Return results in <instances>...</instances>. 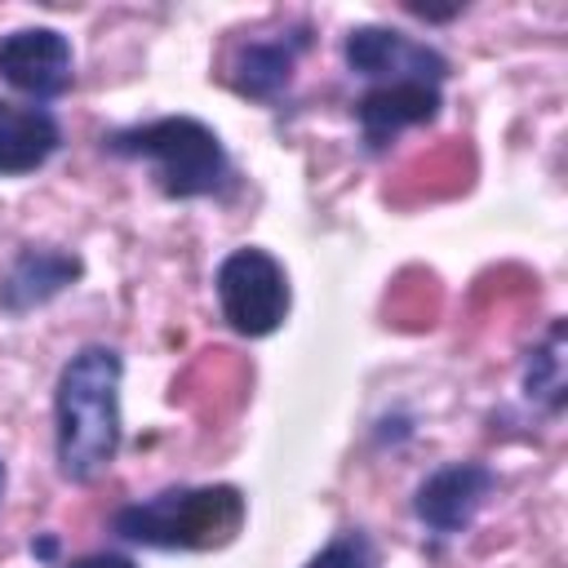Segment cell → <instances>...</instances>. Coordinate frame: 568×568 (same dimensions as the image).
I'll return each mask as SVG.
<instances>
[{"label": "cell", "mask_w": 568, "mask_h": 568, "mask_svg": "<svg viewBox=\"0 0 568 568\" xmlns=\"http://www.w3.org/2000/svg\"><path fill=\"white\" fill-rule=\"evenodd\" d=\"M120 382L124 359L106 342L80 346L53 386V453L67 484H93L120 453Z\"/></svg>", "instance_id": "6da1fadb"}, {"label": "cell", "mask_w": 568, "mask_h": 568, "mask_svg": "<svg viewBox=\"0 0 568 568\" xmlns=\"http://www.w3.org/2000/svg\"><path fill=\"white\" fill-rule=\"evenodd\" d=\"M248 501L235 484H173L111 515V532L151 550H217L244 528Z\"/></svg>", "instance_id": "7a4b0ae2"}, {"label": "cell", "mask_w": 568, "mask_h": 568, "mask_svg": "<svg viewBox=\"0 0 568 568\" xmlns=\"http://www.w3.org/2000/svg\"><path fill=\"white\" fill-rule=\"evenodd\" d=\"M102 151L120 155V160L151 164L155 186L169 200L222 195L235 182L222 138L195 115H160V120H146V124L111 129L102 138Z\"/></svg>", "instance_id": "3957f363"}, {"label": "cell", "mask_w": 568, "mask_h": 568, "mask_svg": "<svg viewBox=\"0 0 568 568\" xmlns=\"http://www.w3.org/2000/svg\"><path fill=\"white\" fill-rule=\"evenodd\" d=\"M213 293H217V311L222 320L240 333V337H271L293 306V288H288V271L280 266V257H271L257 244L231 248L217 271H213Z\"/></svg>", "instance_id": "277c9868"}, {"label": "cell", "mask_w": 568, "mask_h": 568, "mask_svg": "<svg viewBox=\"0 0 568 568\" xmlns=\"http://www.w3.org/2000/svg\"><path fill=\"white\" fill-rule=\"evenodd\" d=\"M342 58L355 75L373 84H395V80L444 84L448 80V58L435 44L413 40L408 31H395V27H377V22L351 27L342 40Z\"/></svg>", "instance_id": "5b68a950"}, {"label": "cell", "mask_w": 568, "mask_h": 568, "mask_svg": "<svg viewBox=\"0 0 568 568\" xmlns=\"http://www.w3.org/2000/svg\"><path fill=\"white\" fill-rule=\"evenodd\" d=\"M0 80L27 93L36 106L62 98L75 80L71 40L58 27H18L0 36Z\"/></svg>", "instance_id": "8992f818"}, {"label": "cell", "mask_w": 568, "mask_h": 568, "mask_svg": "<svg viewBox=\"0 0 568 568\" xmlns=\"http://www.w3.org/2000/svg\"><path fill=\"white\" fill-rule=\"evenodd\" d=\"M497 493V470L484 462H448L430 470L413 493V515L435 537H457L475 524L484 501Z\"/></svg>", "instance_id": "52a82bcc"}, {"label": "cell", "mask_w": 568, "mask_h": 568, "mask_svg": "<svg viewBox=\"0 0 568 568\" xmlns=\"http://www.w3.org/2000/svg\"><path fill=\"white\" fill-rule=\"evenodd\" d=\"M306 49H311V22H288L280 31L248 36V40H240L231 49L226 80L244 98L275 102L288 89V80H293V71H297V62H302Z\"/></svg>", "instance_id": "ba28073f"}, {"label": "cell", "mask_w": 568, "mask_h": 568, "mask_svg": "<svg viewBox=\"0 0 568 568\" xmlns=\"http://www.w3.org/2000/svg\"><path fill=\"white\" fill-rule=\"evenodd\" d=\"M444 106L439 84L426 80H395V84H373L359 102H355V120H359V138L368 151H382L386 142H395L404 129L430 124Z\"/></svg>", "instance_id": "9c48e42d"}, {"label": "cell", "mask_w": 568, "mask_h": 568, "mask_svg": "<svg viewBox=\"0 0 568 568\" xmlns=\"http://www.w3.org/2000/svg\"><path fill=\"white\" fill-rule=\"evenodd\" d=\"M84 275V262L58 244H22L18 257L9 262L0 280V311L4 315H27L58 293H67Z\"/></svg>", "instance_id": "30bf717a"}, {"label": "cell", "mask_w": 568, "mask_h": 568, "mask_svg": "<svg viewBox=\"0 0 568 568\" xmlns=\"http://www.w3.org/2000/svg\"><path fill=\"white\" fill-rule=\"evenodd\" d=\"M62 146V124L49 106L36 102H4L0 98V178H27L49 164Z\"/></svg>", "instance_id": "8fae6325"}, {"label": "cell", "mask_w": 568, "mask_h": 568, "mask_svg": "<svg viewBox=\"0 0 568 568\" xmlns=\"http://www.w3.org/2000/svg\"><path fill=\"white\" fill-rule=\"evenodd\" d=\"M524 399L532 408H541L546 417L564 413V395H568V364H564V320H550V328L541 333V342L528 346L524 355V373H519Z\"/></svg>", "instance_id": "7c38bea8"}, {"label": "cell", "mask_w": 568, "mask_h": 568, "mask_svg": "<svg viewBox=\"0 0 568 568\" xmlns=\"http://www.w3.org/2000/svg\"><path fill=\"white\" fill-rule=\"evenodd\" d=\"M302 568H382V559H377V546H373V537L364 528H342Z\"/></svg>", "instance_id": "4fadbf2b"}, {"label": "cell", "mask_w": 568, "mask_h": 568, "mask_svg": "<svg viewBox=\"0 0 568 568\" xmlns=\"http://www.w3.org/2000/svg\"><path fill=\"white\" fill-rule=\"evenodd\" d=\"M67 568H138L129 555H115V550H93V555H80L71 559Z\"/></svg>", "instance_id": "5bb4252c"}, {"label": "cell", "mask_w": 568, "mask_h": 568, "mask_svg": "<svg viewBox=\"0 0 568 568\" xmlns=\"http://www.w3.org/2000/svg\"><path fill=\"white\" fill-rule=\"evenodd\" d=\"M0 497H4V462H0Z\"/></svg>", "instance_id": "9a60e30c"}]
</instances>
